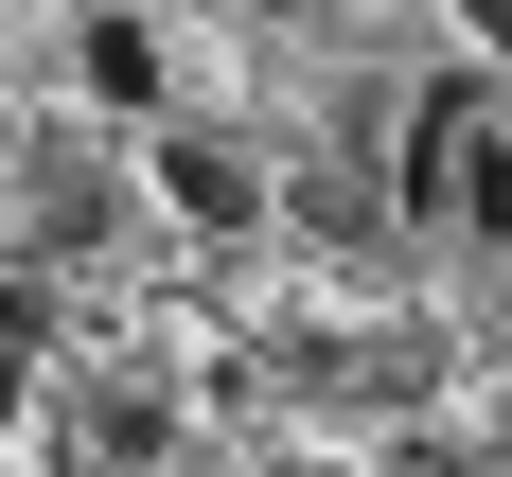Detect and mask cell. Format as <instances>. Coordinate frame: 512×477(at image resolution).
<instances>
[{"label":"cell","mask_w":512,"mask_h":477,"mask_svg":"<svg viewBox=\"0 0 512 477\" xmlns=\"http://www.w3.org/2000/svg\"><path fill=\"white\" fill-rule=\"evenodd\" d=\"M142 177L177 195V230H265V159H230L212 124H142Z\"/></svg>","instance_id":"cell-1"},{"label":"cell","mask_w":512,"mask_h":477,"mask_svg":"<svg viewBox=\"0 0 512 477\" xmlns=\"http://www.w3.org/2000/svg\"><path fill=\"white\" fill-rule=\"evenodd\" d=\"M71 71H89L106 106H159V36H142V18H89V36H71Z\"/></svg>","instance_id":"cell-2"},{"label":"cell","mask_w":512,"mask_h":477,"mask_svg":"<svg viewBox=\"0 0 512 477\" xmlns=\"http://www.w3.org/2000/svg\"><path fill=\"white\" fill-rule=\"evenodd\" d=\"M442 212H477V230H512V142H477V124H460V177H442Z\"/></svg>","instance_id":"cell-3"},{"label":"cell","mask_w":512,"mask_h":477,"mask_svg":"<svg viewBox=\"0 0 512 477\" xmlns=\"http://www.w3.org/2000/svg\"><path fill=\"white\" fill-rule=\"evenodd\" d=\"M18 389H36V354H18V336H0V424H18Z\"/></svg>","instance_id":"cell-4"},{"label":"cell","mask_w":512,"mask_h":477,"mask_svg":"<svg viewBox=\"0 0 512 477\" xmlns=\"http://www.w3.org/2000/svg\"><path fill=\"white\" fill-rule=\"evenodd\" d=\"M477 53H512V0H477Z\"/></svg>","instance_id":"cell-5"}]
</instances>
